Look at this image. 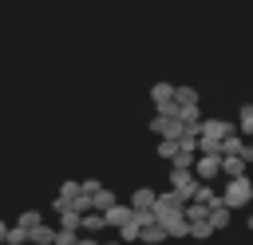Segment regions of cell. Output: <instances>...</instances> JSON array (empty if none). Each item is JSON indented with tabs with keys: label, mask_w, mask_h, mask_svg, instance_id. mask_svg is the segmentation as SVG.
I'll use <instances>...</instances> for the list:
<instances>
[{
	"label": "cell",
	"mask_w": 253,
	"mask_h": 245,
	"mask_svg": "<svg viewBox=\"0 0 253 245\" xmlns=\"http://www.w3.org/2000/svg\"><path fill=\"white\" fill-rule=\"evenodd\" d=\"M229 130H237L229 119H202V122H198V138H213V142H221Z\"/></svg>",
	"instance_id": "obj_5"
},
{
	"label": "cell",
	"mask_w": 253,
	"mask_h": 245,
	"mask_svg": "<svg viewBox=\"0 0 253 245\" xmlns=\"http://www.w3.org/2000/svg\"><path fill=\"white\" fill-rule=\"evenodd\" d=\"M59 198H63V202H75V198H79V182H75V178H67V182L59 186Z\"/></svg>",
	"instance_id": "obj_22"
},
{
	"label": "cell",
	"mask_w": 253,
	"mask_h": 245,
	"mask_svg": "<svg viewBox=\"0 0 253 245\" xmlns=\"http://www.w3.org/2000/svg\"><path fill=\"white\" fill-rule=\"evenodd\" d=\"M229 221H233V213H229V205L217 198V202L210 205V225H213V229H229Z\"/></svg>",
	"instance_id": "obj_7"
},
{
	"label": "cell",
	"mask_w": 253,
	"mask_h": 245,
	"mask_svg": "<svg viewBox=\"0 0 253 245\" xmlns=\"http://www.w3.org/2000/svg\"><path fill=\"white\" fill-rule=\"evenodd\" d=\"M40 221H43V213H40V209H24L16 225H24V229H32V225H40Z\"/></svg>",
	"instance_id": "obj_23"
},
{
	"label": "cell",
	"mask_w": 253,
	"mask_h": 245,
	"mask_svg": "<svg viewBox=\"0 0 253 245\" xmlns=\"http://www.w3.org/2000/svg\"><path fill=\"white\" fill-rule=\"evenodd\" d=\"M130 213H134V209H130V202H115V205H107V209H103V221H107V225H123Z\"/></svg>",
	"instance_id": "obj_6"
},
{
	"label": "cell",
	"mask_w": 253,
	"mask_h": 245,
	"mask_svg": "<svg viewBox=\"0 0 253 245\" xmlns=\"http://www.w3.org/2000/svg\"><path fill=\"white\" fill-rule=\"evenodd\" d=\"M138 241H146V245H162V241H170V237H166V229H162L158 221H150V225H142Z\"/></svg>",
	"instance_id": "obj_13"
},
{
	"label": "cell",
	"mask_w": 253,
	"mask_h": 245,
	"mask_svg": "<svg viewBox=\"0 0 253 245\" xmlns=\"http://www.w3.org/2000/svg\"><path fill=\"white\" fill-rule=\"evenodd\" d=\"M241 158H245V166H253V142L245 138V146H241Z\"/></svg>",
	"instance_id": "obj_26"
},
{
	"label": "cell",
	"mask_w": 253,
	"mask_h": 245,
	"mask_svg": "<svg viewBox=\"0 0 253 245\" xmlns=\"http://www.w3.org/2000/svg\"><path fill=\"white\" fill-rule=\"evenodd\" d=\"M245 225H249V233H253V213H249V221H245Z\"/></svg>",
	"instance_id": "obj_30"
},
{
	"label": "cell",
	"mask_w": 253,
	"mask_h": 245,
	"mask_svg": "<svg viewBox=\"0 0 253 245\" xmlns=\"http://www.w3.org/2000/svg\"><path fill=\"white\" fill-rule=\"evenodd\" d=\"M202 182H210V178H221V154H202L198 150V158H194V166H190Z\"/></svg>",
	"instance_id": "obj_4"
},
{
	"label": "cell",
	"mask_w": 253,
	"mask_h": 245,
	"mask_svg": "<svg viewBox=\"0 0 253 245\" xmlns=\"http://www.w3.org/2000/svg\"><path fill=\"white\" fill-rule=\"evenodd\" d=\"M213 233H217V229L210 225V217H206V221H190V237H198V241H210Z\"/></svg>",
	"instance_id": "obj_20"
},
{
	"label": "cell",
	"mask_w": 253,
	"mask_h": 245,
	"mask_svg": "<svg viewBox=\"0 0 253 245\" xmlns=\"http://www.w3.org/2000/svg\"><path fill=\"white\" fill-rule=\"evenodd\" d=\"M51 241H55V225H43L40 221V225L28 229V245H51Z\"/></svg>",
	"instance_id": "obj_8"
},
{
	"label": "cell",
	"mask_w": 253,
	"mask_h": 245,
	"mask_svg": "<svg viewBox=\"0 0 253 245\" xmlns=\"http://www.w3.org/2000/svg\"><path fill=\"white\" fill-rule=\"evenodd\" d=\"M154 198H158V194H154L150 186H138V190L130 194V209H154Z\"/></svg>",
	"instance_id": "obj_11"
},
{
	"label": "cell",
	"mask_w": 253,
	"mask_h": 245,
	"mask_svg": "<svg viewBox=\"0 0 253 245\" xmlns=\"http://www.w3.org/2000/svg\"><path fill=\"white\" fill-rule=\"evenodd\" d=\"M245 174V158L241 154H221V178H237Z\"/></svg>",
	"instance_id": "obj_10"
},
{
	"label": "cell",
	"mask_w": 253,
	"mask_h": 245,
	"mask_svg": "<svg viewBox=\"0 0 253 245\" xmlns=\"http://www.w3.org/2000/svg\"><path fill=\"white\" fill-rule=\"evenodd\" d=\"M241 146H245V134H237V130H229L221 138V154H241Z\"/></svg>",
	"instance_id": "obj_18"
},
{
	"label": "cell",
	"mask_w": 253,
	"mask_h": 245,
	"mask_svg": "<svg viewBox=\"0 0 253 245\" xmlns=\"http://www.w3.org/2000/svg\"><path fill=\"white\" fill-rule=\"evenodd\" d=\"M249 194H253V182H249L245 174H237V178H225L221 202H225L229 209H241V205H249Z\"/></svg>",
	"instance_id": "obj_2"
},
{
	"label": "cell",
	"mask_w": 253,
	"mask_h": 245,
	"mask_svg": "<svg viewBox=\"0 0 253 245\" xmlns=\"http://www.w3.org/2000/svg\"><path fill=\"white\" fill-rule=\"evenodd\" d=\"M198 182H202V178H198V174H194L190 166H174V170H170V190H174L178 198H186V202L194 198Z\"/></svg>",
	"instance_id": "obj_3"
},
{
	"label": "cell",
	"mask_w": 253,
	"mask_h": 245,
	"mask_svg": "<svg viewBox=\"0 0 253 245\" xmlns=\"http://www.w3.org/2000/svg\"><path fill=\"white\" fill-rule=\"evenodd\" d=\"M249 142H253V134H249Z\"/></svg>",
	"instance_id": "obj_31"
},
{
	"label": "cell",
	"mask_w": 253,
	"mask_h": 245,
	"mask_svg": "<svg viewBox=\"0 0 253 245\" xmlns=\"http://www.w3.org/2000/svg\"><path fill=\"white\" fill-rule=\"evenodd\" d=\"M150 130L158 134V138H178L186 126H182V119H178V107L170 103V107H158L154 111V119H150Z\"/></svg>",
	"instance_id": "obj_1"
},
{
	"label": "cell",
	"mask_w": 253,
	"mask_h": 245,
	"mask_svg": "<svg viewBox=\"0 0 253 245\" xmlns=\"http://www.w3.org/2000/svg\"><path fill=\"white\" fill-rule=\"evenodd\" d=\"M174 107H198V91L194 87H174Z\"/></svg>",
	"instance_id": "obj_17"
},
{
	"label": "cell",
	"mask_w": 253,
	"mask_h": 245,
	"mask_svg": "<svg viewBox=\"0 0 253 245\" xmlns=\"http://www.w3.org/2000/svg\"><path fill=\"white\" fill-rule=\"evenodd\" d=\"M237 134H253V103H241L237 107Z\"/></svg>",
	"instance_id": "obj_14"
},
{
	"label": "cell",
	"mask_w": 253,
	"mask_h": 245,
	"mask_svg": "<svg viewBox=\"0 0 253 245\" xmlns=\"http://www.w3.org/2000/svg\"><path fill=\"white\" fill-rule=\"evenodd\" d=\"M115 202H119V198H115V190H107V186H99V190L91 194V209H99V213H103L107 205H115Z\"/></svg>",
	"instance_id": "obj_15"
},
{
	"label": "cell",
	"mask_w": 253,
	"mask_h": 245,
	"mask_svg": "<svg viewBox=\"0 0 253 245\" xmlns=\"http://www.w3.org/2000/svg\"><path fill=\"white\" fill-rule=\"evenodd\" d=\"M217 198H221V194H217L210 182H198V190H194V202H202V205H213Z\"/></svg>",
	"instance_id": "obj_19"
},
{
	"label": "cell",
	"mask_w": 253,
	"mask_h": 245,
	"mask_svg": "<svg viewBox=\"0 0 253 245\" xmlns=\"http://www.w3.org/2000/svg\"><path fill=\"white\" fill-rule=\"evenodd\" d=\"M4 233H8V221H0V245H4Z\"/></svg>",
	"instance_id": "obj_28"
},
{
	"label": "cell",
	"mask_w": 253,
	"mask_h": 245,
	"mask_svg": "<svg viewBox=\"0 0 253 245\" xmlns=\"http://www.w3.org/2000/svg\"><path fill=\"white\" fill-rule=\"evenodd\" d=\"M75 245H99V241H95V233H87V237H75Z\"/></svg>",
	"instance_id": "obj_27"
},
{
	"label": "cell",
	"mask_w": 253,
	"mask_h": 245,
	"mask_svg": "<svg viewBox=\"0 0 253 245\" xmlns=\"http://www.w3.org/2000/svg\"><path fill=\"white\" fill-rule=\"evenodd\" d=\"M75 237H79V229H63V225H59V229H55V241H51V245H75Z\"/></svg>",
	"instance_id": "obj_24"
},
{
	"label": "cell",
	"mask_w": 253,
	"mask_h": 245,
	"mask_svg": "<svg viewBox=\"0 0 253 245\" xmlns=\"http://www.w3.org/2000/svg\"><path fill=\"white\" fill-rule=\"evenodd\" d=\"M99 186H103V182H99V178H87V182H79V194H87V198H91V194H95V190H99Z\"/></svg>",
	"instance_id": "obj_25"
},
{
	"label": "cell",
	"mask_w": 253,
	"mask_h": 245,
	"mask_svg": "<svg viewBox=\"0 0 253 245\" xmlns=\"http://www.w3.org/2000/svg\"><path fill=\"white\" fill-rule=\"evenodd\" d=\"M150 103L154 107H170L174 103V83H154L150 87Z\"/></svg>",
	"instance_id": "obj_9"
},
{
	"label": "cell",
	"mask_w": 253,
	"mask_h": 245,
	"mask_svg": "<svg viewBox=\"0 0 253 245\" xmlns=\"http://www.w3.org/2000/svg\"><path fill=\"white\" fill-rule=\"evenodd\" d=\"M115 229H119V241H138V233H142V225L134 221V213H130L123 225H115Z\"/></svg>",
	"instance_id": "obj_16"
},
{
	"label": "cell",
	"mask_w": 253,
	"mask_h": 245,
	"mask_svg": "<svg viewBox=\"0 0 253 245\" xmlns=\"http://www.w3.org/2000/svg\"><path fill=\"white\" fill-rule=\"evenodd\" d=\"M4 245H28V229H24V225H8Z\"/></svg>",
	"instance_id": "obj_21"
},
{
	"label": "cell",
	"mask_w": 253,
	"mask_h": 245,
	"mask_svg": "<svg viewBox=\"0 0 253 245\" xmlns=\"http://www.w3.org/2000/svg\"><path fill=\"white\" fill-rule=\"evenodd\" d=\"M249 202H253V194H249Z\"/></svg>",
	"instance_id": "obj_32"
},
{
	"label": "cell",
	"mask_w": 253,
	"mask_h": 245,
	"mask_svg": "<svg viewBox=\"0 0 253 245\" xmlns=\"http://www.w3.org/2000/svg\"><path fill=\"white\" fill-rule=\"evenodd\" d=\"M99 245H123V241H99Z\"/></svg>",
	"instance_id": "obj_29"
},
{
	"label": "cell",
	"mask_w": 253,
	"mask_h": 245,
	"mask_svg": "<svg viewBox=\"0 0 253 245\" xmlns=\"http://www.w3.org/2000/svg\"><path fill=\"white\" fill-rule=\"evenodd\" d=\"M79 229H83V233H103V229H107V221H103V213H99V209H87V213H83V221H79Z\"/></svg>",
	"instance_id": "obj_12"
}]
</instances>
